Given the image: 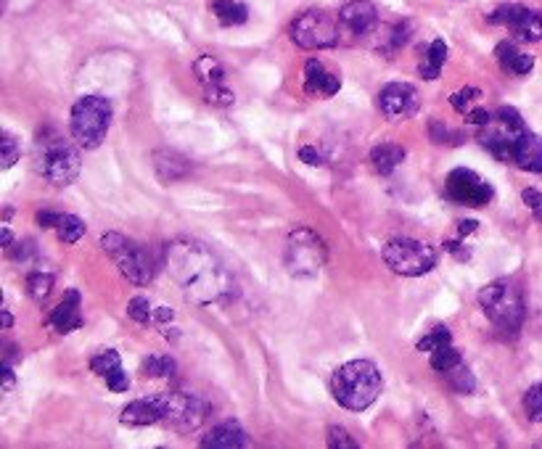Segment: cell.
<instances>
[{
	"mask_svg": "<svg viewBox=\"0 0 542 449\" xmlns=\"http://www.w3.org/2000/svg\"><path fill=\"white\" fill-rule=\"evenodd\" d=\"M45 323L51 325L56 333H72L77 331V328H82V315H80V291H67V296H64V302L56 307V310L48 315V320Z\"/></svg>",
	"mask_w": 542,
	"mask_h": 449,
	"instance_id": "cell-17",
	"label": "cell"
},
{
	"mask_svg": "<svg viewBox=\"0 0 542 449\" xmlns=\"http://www.w3.org/2000/svg\"><path fill=\"white\" fill-rule=\"evenodd\" d=\"M11 323H14V320H11V312L3 310V328H11Z\"/></svg>",
	"mask_w": 542,
	"mask_h": 449,
	"instance_id": "cell-52",
	"label": "cell"
},
{
	"mask_svg": "<svg viewBox=\"0 0 542 449\" xmlns=\"http://www.w3.org/2000/svg\"><path fill=\"white\" fill-rule=\"evenodd\" d=\"M212 14L223 27H238L249 19V8L241 0H212Z\"/></svg>",
	"mask_w": 542,
	"mask_h": 449,
	"instance_id": "cell-24",
	"label": "cell"
},
{
	"mask_svg": "<svg viewBox=\"0 0 542 449\" xmlns=\"http://www.w3.org/2000/svg\"><path fill=\"white\" fill-rule=\"evenodd\" d=\"M112 104L104 96H82L72 106V138L82 148H98L112 127Z\"/></svg>",
	"mask_w": 542,
	"mask_h": 449,
	"instance_id": "cell-7",
	"label": "cell"
},
{
	"mask_svg": "<svg viewBox=\"0 0 542 449\" xmlns=\"http://www.w3.org/2000/svg\"><path fill=\"white\" fill-rule=\"evenodd\" d=\"M194 74L199 77V82L204 88H212V85H223L225 82V67L215 56H199L194 61Z\"/></svg>",
	"mask_w": 542,
	"mask_h": 449,
	"instance_id": "cell-25",
	"label": "cell"
},
{
	"mask_svg": "<svg viewBox=\"0 0 542 449\" xmlns=\"http://www.w3.org/2000/svg\"><path fill=\"white\" fill-rule=\"evenodd\" d=\"M402 162H405V148L394 146V143H381L371 151V164L379 175H392Z\"/></svg>",
	"mask_w": 542,
	"mask_h": 449,
	"instance_id": "cell-22",
	"label": "cell"
},
{
	"mask_svg": "<svg viewBox=\"0 0 542 449\" xmlns=\"http://www.w3.org/2000/svg\"><path fill=\"white\" fill-rule=\"evenodd\" d=\"M537 217H542V212H540V209H537Z\"/></svg>",
	"mask_w": 542,
	"mask_h": 449,
	"instance_id": "cell-53",
	"label": "cell"
},
{
	"mask_svg": "<svg viewBox=\"0 0 542 449\" xmlns=\"http://www.w3.org/2000/svg\"><path fill=\"white\" fill-rule=\"evenodd\" d=\"M445 251H450V254H453L455 259H461V262H468V259H471V251H468L466 246H461L458 241H447Z\"/></svg>",
	"mask_w": 542,
	"mask_h": 449,
	"instance_id": "cell-45",
	"label": "cell"
},
{
	"mask_svg": "<svg viewBox=\"0 0 542 449\" xmlns=\"http://www.w3.org/2000/svg\"><path fill=\"white\" fill-rule=\"evenodd\" d=\"M56 236H59L61 243H77L85 236V222H82L77 214H64L59 228H56Z\"/></svg>",
	"mask_w": 542,
	"mask_h": 449,
	"instance_id": "cell-30",
	"label": "cell"
},
{
	"mask_svg": "<svg viewBox=\"0 0 542 449\" xmlns=\"http://www.w3.org/2000/svg\"><path fill=\"white\" fill-rule=\"evenodd\" d=\"M487 22L495 27H505L521 43H540L542 40V14L527 6L505 3L487 16Z\"/></svg>",
	"mask_w": 542,
	"mask_h": 449,
	"instance_id": "cell-12",
	"label": "cell"
},
{
	"mask_svg": "<svg viewBox=\"0 0 542 449\" xmlns=\"http://www.w3.org/2000/svg\"><path fill=\"white\" fill-rule=\"evenodd\" d=\"M154 164H156V172H159V177H162V180H167V183H172V180H180V177H186L188 167H191L186 156L175 154V151H156Z\"/></svg>",
	"mask_w": 542,
	"mask_h": 449,
	"instance_id": "cell-23",
	"label": "cell"
},
{
	"mask_svg": "<svg viewBox=\"0 0 542 449\" xmlns=\"http://www.w3.org/2000/svg\"><path fill=\"white\" fill-rule=\"evenodd\" d=\"M164 265L188 302L212 307L236 296V280L212 246L199 238L180 236L167 243Z\"/></svg>",
	"mask_w": 542,
	"mask_h": 449,
	"instance_id": "cell-1",
	"label": "cell"
},
{
	"mask_svg": "<svg viewBox=\"0 0 542 449\" xmlns=\"http://www.w3.org/2000/svg\"><path fill=\"white\" fill-rule=\"evenodd\" d=\"M418 106H421V96L408 82H389L379 90V111L392 122L410 119L418 111Z\"/></svg>",
	"mask_w": 542,
	"mask_h": 449,
	"instance_id": "cell-14",
	"label": "cell"
},
{
	"mask_svg": "<svg viewBox=\"0 0 542 449\" xmlns=\"http://www.w3.org/2000/svg\"><path fill=\"white\" fill-rule=\"evenodd\" d=\"M513 164L524 172H542V138L535 133H527L521 138L513 154Z\"/></svg>",
	"mask_w": 542,
	"mask_h": 449,
	"instance_id": "cell-20",
	"label": "cell"
},
{
	"mask_svg": "<svg viewBox=\"0 0 542 449\" xmlns=\"http://www.w3.org/2000/svg\"><path fill=\"white\" fill-rule=\"evenodd\" d=\"M384 381L379 368L368 360H352L336 370L331 378V394L347 410H368L379 399Z\"/></svg>",
	"mask_w": 542,
	"mask_h": 449,
	"instance_id": "cell-3",
	"label": "cell"
},
{
	"mask_svg": "<svg viewBox=\"0 0 542 449\" xmlns=\"http://www.w3.org/2000/svg\"><path fill=\"white\" fill-rule=\"evenodd\" d=\"M450 341H453V333H450V328L439 325V328H434L429 336H424V339L418 341V352H434V349H439V346H447Z\"/></svg>",
	"mask_w": 542,
	"mask_h": 449,
	"instance_id": "cell-33",
	"label": "cell"
},
{
	"mask_svg": "<svg viewBox=\"0 0 542 449\" xmlns=\"http://www.w3.org/2000/svg\"><path fill=\"white\" fill-rule=\"evenodd\" d=\"M154 402L156 410H159V423L175 428V431H183V434L196 431L207 418V405L196 394L167 391V394H156Z\"/></svg>",
	"mask_w": 542,
	"mask_h": 449,
	"instance_id": "cell-11",
	"label": "cell"
},
{
	"mask_svg": "<svg viewBox=\"0 0 542 449\" xmlns=\"http://www.w3.org/2000/svg\"><path fill=\"white\" fill-rule=\"evenodd\" d=\"M127 315L133 317L135 323H151L154 320V310H151V302L146 299V296H135V299H130V304H127Z\"/></svg>",
	"mask_w": 542,
	"mask_h": 449,
	"instance_id": "cell-34",
	"label": "cell"
},
{
	"mask_svg": "<svg viewBox=\"0 0 542 449\" xmlns=\"http://www.w3.org/2000/svg\"><path fill=\"white\" fill-rule=\"evenodd\" d=\"M291 40L305 48V51H320V48H334L342 37V22L331 16L328 11L312 8L297 16L291 22Z\"/></svg>",
	"mask_w": 542,
	"mask_h": 449,
	"instance_id": "cell-10",
	"label": "cell"
},
{
	"mask_svg": "<svg viewBox=\"0 0 542 449\" xmlns=\"http://www.w3.org/2000/svg\"><path fill=\"white\" fill-rule=\"evenodd\" d=\"M32 164H35V172L40 177H45L51 185H59V188L75 183L82 170L80 151L75 148V143L53 127L40 130L38 138H35Z\"/></svg>",
	"mask_w": 542,
	"mask_h": 449,
	"instance_id": "cell-2",
	"label": "cell"
},
{
	"mask_svg": "<svg viewBox=\"0 0 542 449\" xmlns=\"http://www.w3.org/2000/svg\"><path fill=\"white\" fill-rule=\"evenodd\" d=\"M328 246L326 241L310 228H294L286 238L283 265L294 278H312L326 267Z\"/></svg>",
	"mask_w": 542,
	"mask_h": 449,
	"instance_id": "cell-6",
	"label": "cell"
},
{
	"mask_svg": "<svg viewBox=\"0 0 542 449\" xmlns=\"http://www.w3.org/2000/svg\"><path fill=\"white\" fill-rule=\"evenodd\" d=\"M461 362V352L458 349H453V346H439V349H434L431 352V368L437 370V373H447L450 368H455Z\"/></svg>",
	"mask_w": 542,
	"mask_h": 449,
	"instance_id": "cell-31",
	"label": "cell"
},
{
	"mask_svg": "<svg viewBox=\"0 0 542 449\" xmlns=\"http://www.w3.org/2000/svg\"><path fill=\"white\" fill-rule=\"evenodd\" d=\"M524 410H527L529 420L542 423V383H535V386L527 391V397H524Z\"/></svg>",
	"mask_w": 542,
	"mask_h": 449,
	"instance_id": "cell-35",
	"label": "cell"
},
{
	"mask_svg": "<svg viewBox=\"0 0 542 449\" xmlns=\"http://www.w3.org/2000/svg\"><path fill=\"white\" fill-rule=\"evenodd\" d=\"M61 217H64V214H59V212H38L40 228H59Z\"/></svg>",
	"mask_w": 542,
	"mask_h": 449,
	"instance_id": "cell-44",
	"label": "cell"
},
{
	"mask_svg": "<svg viewBox=\"0 0 542 449\" xmlns=\"http://www.w3.org/2000/svg\"><path fill=\"white\" fill-rule=\"evenodd\" d=\"M342 88V80H339V74H331L326 67H323V61L310 59L305 64V90L310 96H336Z\"/></svg>",
	"mask_w": 542,
	"mask_h": 449,
	"instance_id": "cell-16",
	"label": "cell"
},
{
	"mask_svg": "<svg viewBox=\"0 0 542 449\" xmlns=\"http://www.w3.org/2000/svg\"><path fill=\"white\" fill-rule=\"evenodd\" d=\"M104 381H106V386H109L112 391H117V394H119V391L130 389V378H127V373L122 368H117L114 373H109V376H106Z\"/></svg>",
	"mask_w": 542,
	"mask_h": 449,
	"instance_id": "cell-41",
	"label": "cell"
},
{
	"mask_svg": "<svg viewBox=\"0 0 542 449\" xmlns=\"http://www.w3.org/2000/svg\"><path fill=\"white\" fill-rule=\"evenodd\" d=\"M495 56H498L500 61V69L508 74H516V77H524V74H529L532 69H535V56H529V53H524L516 43H500L498 51H495Z\"/></svg>",
	"mask_w": 542,
	"mask_h": 449,
	"instance_id": "cell-19",
	"label": "cell"
},
{
	"mask_svg": "<svg viewBox=\"0 0 542 449\" xmlns=\"http://www.w3.org/2000/svg\"><path fill=\"white\" fill-rule=\"evenodd\" d=\"M299 159H302L305 164H310V167H320V164H323V156H320L312 146L299 148Z\"/></svg>",
	"mask_w": 542,
	"mask_h": 449,
	"instance_id": "cell-43",
	"label": "cell"
},
{
	"mask_svg": "<svg viewBox=\"0 0 542 449\" xmlns=\"http://www.w3.org/2000/svg\"><path fill=\"white\" fill-rule=\"evenodd\" d=\"M490 119H492V114L487 109H471L466 114L468 125H476V127H484Z\"/></svg>",
	"mask_w": 542,
	"mask_h": 449,
	"instance_id": "cell-42",
	"label": "cell"
},
{
	"mask_svg": "<svg viewBox=\"0 0 542 449\" xmlns=\"http://www.w3.org/2000/svg\"><path fill=\"white\" fill-rule=\"evenodd\" d=\"M339 22L342 30L352 37H371L373 32L379 30V11L373 6L371 0H352L339 11Z\"/></svg>",
	"mask_w": 542,
	"mask_h": 449,
	"instance_id": "cell-15",
	"label": "cell"
},
{
	"mask_svg": "<svg viewBox=\"0 0 542 449\" xmlns=\"http://www.w3.org/2000/svg\"><path fill=\"white\" fill-rule=\"evenodd\" d=\"M101 249L117 262L119 273L125 275L133 286H149L154 280V257L143 249L141 243L130 241L122 233H106V236H101Z\"/></svg>",
	"mask_w": 542,
	"mask_h": 449,
	"instance_id": "cell-8",
	"label": "cell"
},
{
	"mask_svg": "<svg viewBox=\"0 0 542 449\" xmlns=\"http://www.w3.org/2000/svg\"><path fill=\"white\" fill-rule=\"evenodd\" d=\"M201 447L238 449V447H249V439H246V431L238 426L236 420H225V423L215 426L207 436H204V439H201Z\"/></svg>",
	"mask_w": 542,
	"mask_h": 449,
	"instance_id": "cell-18",
	"label": "cell"
},
{
	"mask_svg": "<svg viewBox=\"0 0 542 449\" xmlns=\"http://www.w3.org/2000/svg\"><path fill=\"white\" fill-rule=\"evenodd\" d=\"M529 133V127L524 125V119L516 109L511 106H500L487 125L482 127L479 133V143H482L487 151H490L498 162L513 164V154H516V146L521 143V138Z\"/></svg>",
	"mask_w": 542,
	"mask_h": 449,
	"instance_id": "cell-5",
	"label": "cell"
},
{
	"mask_svg": "<svg viewBox=\"0 0 542 449\" xmlns=\"http://www.w3.org/2000/svg\"><path fill=\"white\" fill-rule=\"evenodd\" d=\"M445 199L461 207H487L492 201V185L471 170H453L447 175Z\"/></svg>",
	"mask_w": 542,
	"mask_h": 449,
	"instance_id": "cell-13",
	"label": "cell"
},
{
	"mask_svg": "<svg viewBox=\"0 0 542 449\" xmlns=\"http://www.w3.org/2000/svg\"><path fill=\"white\" fill-rule=\"evenodd\" d=\"M521 199L527 201V207L529 209H540L542 207V196L537 188H527V191L521 193Z\"/></svg>",
	"mask_w": 542,
	"mask_h": 449,
	"instance_id": "cell-47",
	"label": "cell"
},
{
	"mask_svg": "<svg viewBox=\"0 0 542 449\" xmlns=\"http://www.w3.org/2000/svg\"><path fill=\"white\" fill-rule=\"evenodd\" d=\"M156 320H162V323H167V320H172V310H167V307H159V310L154 312Z\"/></svg>",
	"mask_w": 542,
	"mask_h": 449,
	"instance_id": "cell-50",
	"label": "cell"
},
{
	"mask_svg": "<svg viewBox=\"0 0 542 449\" xmlns=\"http://www.w3.org/2000/svg\"><path fill=\"white\" fill-rule=\"evenodd\" d=\"M14 383H16V378H14V370H11V362H3V391H11L14 389Z\"/></svg>",
	"mask_w": 542,
	"mask_h": 449,
	"instance_id": "cell-48",
	"label": "cell"
},
{
	"mask_svg": "<svg viewBox=\"0 0 542 449\" xmlns=\"http://www.w3.org/2000/svg\"><path fill=\"white\" fill-rule=\"evenodd\" d=\"M8 254L16 259V262H24V259L30 257V254H35V246H32V241H24L19 243V249H8Z\"/></svg>",
	"mask_w": 542,
	"mask_h": 449,
	"instance_id": "cell-46",
	"label": "cell"
},
{
	"mask_svg": "<svg viewBox=\"0 0 542 449\" xmlns=\"http://www.w3.org/2000/svg\"><path fill=\"white\" fill-rule=\"evenodd\" d=\"M119 420H122L125 426H154V423H159V410H156L154 397L138 399L133 405H127Z\"/></svg>",
	"mask_w": 542,
	"mask_h": 449,
	"instance_id": "cell-21",
	"label": "cell"
},
{
	"mask_svg": "<svg viewBox=\"0 0 542 449\" xmlns=\"http://www.w3.org/2000/svg\"><path fill=\"white\" fill-rule=\"evenodd\" d=\"M410 32H413V24H410V22H397V24H394L392 30H389V35H387V40H389L387 53H394L397 48H402V45L408 43Z\"/></svg>",
	"mask_w": 542,
	"mask_h": 449,
	"instance_id": "cell-37",
	"label": "cell"
},
{
	"mask_svg": "<svg viewBox=\"0 0 542 449\" xmlns=\"http://www.w3.org/2000/svg\"><path fill=\"white\" fill-rule=\"evenodd\" d=\"M479 307L500 333H511V336L521 331L524 317H527L524 294H521L519 283L511 278H498L487 283L479 291Z\"/></svg>",
	"mask_w": 542,
	"mask_h": 449,
	"instance_id": "cell-4",
	"label": "cell"
},
{
	"mask_svg": "<svg viewBox=\"0 0 542 449\" xmlns=\"http://www.w3.org/2000/svg\"><path fill=\"white\" fill-rule=\"evenodd\" d=\"M381 257L392 273L405 275V278L431 273L437 265V251L431 249L429 243L416 241V238H392L381 251Z\"/></svg>",
	"mask_w": 542,
	"mask_h": 449,
	"instance_id": "cell-9",
	"label": "cell"
},
{
	"mask_svg": "<svg viewBox=\"0 0 542 449\" xmlns=\"http://www.w3.org/2000/svg\"><path fill=\"white\" fill-rule=\"evenodd\" d=\"M445 61H447L445 40H434V43L429 45V51H426L424 64L418 67V74H421L424 80H437L442 67H445Z\"/></svg>",
	"mask_w": 542,
	"mask_h": 449,
	"instance_id": "cell-26",
	"label": "cell"
},
{
	"mask_svg": "<svg viewBox=\"0 0 542 449\" xmlns=\"http://www.w3.org/2000/svg\"><path fill=\"white\" fill-rule=\"evenodd\" d=\"M175 360L170 354H151L149 360H143L141 376L143 378H172L175 376Z\"/></svg>",
	"mask_w": 542,
	"mask_h": 449,
	"instance_id": "cell-27",
	"label": "cell"
},
{
	"mask_svg": "<svg viewBox=\"0 0 542 449\" xmlns=\"http://www.w3.org/2000/svg\"><path fill=\"white\" fill-rule=\"evenodd\" d=\"M479 98H482V90L466 88V90H458V93H453V96H450V104H453L455 111L468 114V111H471V104H474V101H479Z\"/></svg>",
	"mask_w": 542,
	"mask_h": 449,
	"instance_id": "cell-36",
	"label": "cell"
},
{
	"mask_svg": "<svg viewBox=\"0 0 542 449\" xmlns=\"http://www.w3.org/2000/svg\"><path fill=\"white\" fill-rule=\"evenodd\" d=\"M442 376L447 378V383H450V389H453L455 394H471V391L476 389L474 376H471V370H468L463 362H458L455 368H450L447 373H442Z\"/></svg>",
	"mask_w": 542,
	"mask_h": 449,
	"instance_id": "cell-29",
	"label": "cell"
},
{
	"mask_svg": "<svg viewBox=\"0 0 542 449\" xmlns=\"http://www.w3.org/2000/svg\"><path fill=\"white\" fill-rule=\"evenodd\" d=\"M204 96H207V101L212 106H233V101H236V96H233L225 85H212V88H207Z\"/></svg>",
	"mask_w": 542,
	"mask_h": 449,
	"instance_id": "cell-39",
	"label": "cell"
},
{
	"mask_svg": "<svg viewBox=\"0 0 542 449\" xmlns=\"http://www.w3.org/2000/svg\"><path fill=\"white\" fill-rule=\"evenodd\" d=\"M53 291V275L51 273H43V270H38V273H30L27 275V294H30L32 302L43 304L48 296H51Z\"/></svg>",
	"mask_w": 542,
	"mask_h": 449,
	"instance_id": "cell-28",
	"label": "cell"
},
{
	"mask_svg": "<svg viewBox=\"0 0 542 449\" xmlns=\"http://www.w3.org/2000/svg\"><path fill=\"white\" fill-rule=\"evenodd\" d=\"M117 368H122V360H119V354L114 352V349H106V352L96 354V357L90 360V370H93V373L101 378H106Z\"/></svg>",
	"mask_w": 542,
	"mask_h": 449,
	"instance_id": "cell-32",
	"label": "cell"
},
{
	"mask_svg": "<svg viewBox=\"0 0 542 449\" xmlns=\"http://www.w3.org/2000/svg\"><path fill=\"white\" fill-rule=\"evenodd\" d=\"M0 238H3V246H6V249H11V243H14V236H11V230L3 228V233H0Z\"/></svg>",
	"mask_w": 542,
	"mask_h": 449,
	"instance_id": "cell-51",
	"label": "cell"
},
{
	"mask_svg": "<svg viewBox=\"0 0 542 449\" xmlns=\"http://www.w3.org/2000/svg\"><path fill=\"white\" fill-rule=\"evenodd\" d=\"M3 170H11L16 162H19V143H16L14 135H3Z\"/></svg>",
	"mask_w": 542,
	"mask_h": 449,
	"instance_id": "cell-40",
	"label": "cell"
},
{
	"mask_svg": "<svg viewBox=\"0 0 542 449\" xmlns=\"http://www.w3.org/2000/svg\"><path fill=\"white\" fill-rule=\"evenodd\" d=\"M476 225H479V222H476V220H463L461 228H458V233H461V236H468V233H474Z\"/></svg>",
	"mask_w": 542,
	"mask_h": 449,
	"instance_id": "cell-49",
	"label": "cell"
},
{
	"mask_svg": "<svg viewBox=\"0 0 542 449\" xmlns=\"http://www.w3.org/2000/svg\"><path fill=\"white\" fill-rule=\"evenodd\" d=\"M328 447H339V449H355L357 442L349 436L347 428L342 426H331L328 428Z\"/></svg>",
	"mask_w": 542,
	"mask_h": 449,
	"instance_id": "cell-38",
	"label": "cell"
}]
</instances>
